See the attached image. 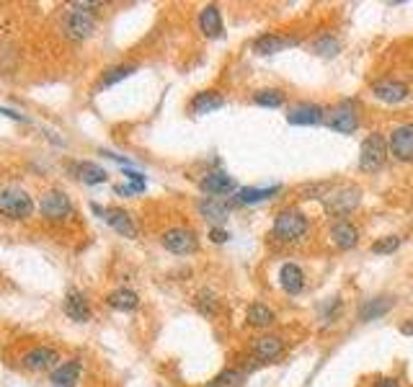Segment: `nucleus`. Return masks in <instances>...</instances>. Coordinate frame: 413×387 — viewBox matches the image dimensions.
<instances>
[{
  "mask_svg": "<svg viewBox=\"0 0 413 387\" xmlns=\"http://www.w3.org/2000/svg\"><path fill=\"white\" fill-rule=\"evenodd\" d=\"M0 214L8 220H29L34 214V199L18 186L0 191Z\"/></svg>",
  "mask_w": 413,
  "mask_h": 387,
  "instance_id": "f257e3e1",
  "label": "nucleus"
},
{
  "mask_svg": "<svg viewBox=\"0 0 413 387\" xmlns=\"http://www.w3.org/2000/svg\"><path fill=\"white\" fill-rule=\"evenodd\" d=\"M63 32L70 41H83V39H88V37H93V32H96L93 13L70 6V11H67L63 18Z\"/></svg>",
  "mask_w": 413,
  "mask_h": 387,
  "instance_id": "f03ea898",
  "label": "nucleus"
},
{
  "mask_svg": "<svg viewBox=\"0 0 413 387\" xmlns=\"http://www.w3.org/2000/svg\"><path fill=\"white\" fill-rule=\"evenodd\" d=\"M39 209H41V217L49 222H65L72 217V202L70 197L60 189H49L41 194L39 199Z\"/></svg>",
  "mask_w": 413,
  "mask_h": 387,
  "instance_id": "7ed1b4c3",
  "label": "nucleus"
},
{
  "mask_svg": "<svg viewBox=\"0 0 413 387\" xmlns=\"http://www.w3.org/2000/svg\"><path fill=\"white\" fill-rule=\"evenodd\" d=\"M271 232L277 235V240L292 243V240H297V237H302L308 232V220H305V214L297 212V209H284V212L277 214Z\"/></svg>",
  "mask_w": 413,
  "mask_h": 387,
  "instance_id": "20e7f679",
  "label": "nucleus"
},
{
  "mask_svg": "<svg viewBox=\"0 0 413 387\" xmlns=\"http://www.w3.org/2000/svg\"><path fill=\"white\" fill-rule=\"evenodd\" d=\"M385 158H388V143H385V137L382 135H369L362 143V150H359V168L365 171V173H374V171H380L385 166Z\"/></svg>",
  "mask_w": 413,
  "mask_h": 387,
  "instance_id": "39448f33",
  "label": "nucleus"
},
{
  "mask_svg": "<svg viewBox=\"0 0 413 387\" xmlns=\"http://www.w3.org/2000/svg\"><path fill=\"white\" fill-rule=\"evenodd\" d=\"M359 199H362V191L357 186H341V189L331 191L328 197H323V206H326L328 214L334 217H343L357 209Z\"/></svg>",
  "mask_w": 413,
  "mask_h": 387,
  "instance_id": "423d86ee",
  "label": "nucleus"
},
{
  "mask_svg": "<svg viewBox=\"0 0 413 387\" xmlns=\"http://www.w3.org/2000/svg\"><path fill=\"white\" fill-rule=\"evenodd\" d=\"M21 367L29 372H49L60 367V354L49 346H34L21 356Z\"/></svg>",
  "mask_w": 413,
  "mask_h": 387,
  "instance_id": "0eeeda50",
  "label": "nucleus"
},
{
  "mask_svg": "<svg viewBox=\"0 0 413 387\" xmlns=\"http://www.w3.org/2000/svg\"><path fill=\"white\" fill-rule=\"evenodd\" d=\"M163 245L166 251L176 253V256H186V253H194L199 248V240L194 235V230L189 228H171L163 232Z\"/></svg>",
  "mask_w": 413,
  "mask_h": 387,
  "instance_id": "6e6552de",
  "label": "nucleus"
},
{
  "mask_svg": "<svg viewBox=\"0 0 413 387\" xmlns=\"http://www.w3.org/2000/svg\"><path fill=\"white\" fill-rule=\"evenodd\" d=\"M328 124H331V129L341 132V135H351V132L359 126V117H357V109H354V101L339 103V106L328 114Z\"/></svg>",
  "mask_w": 413,
  "mask_h": 387,
  "instance_id": "1a4fd4ad",
  "label": "nucleus"
},
{
  "mask_svg": "<svg viewBox=\"0 0 413 387\" xmlns=\"http://www.w3.org/2000/svg\"><path fill=\"white\" fill-rule=\"evenodd\" d=\"M388 145H390V152H393L398 160L411 163L413 160V124H403V126H398V129H393Z\"/></svg>",
  "mask_w": 413,
  "mask_h": 387,
  "instance_id": "9d476101",
  "label": "nucleus"
},
{
  "mask_svg": "<svg viewBox=\"0 0 413 387\" xmlns=\"http://www.w3.org/2000/svg\"><path fill=\"white\" fill-rule=\"evenodd\" d=\"M106 225L112 230H117L119 235H124V237H137V225H135V220L129 217V212H124V209H119V206H106V212H103V217H101Z\"/></svg>",
  "mask_w": 413,
  "mask_h": 387,
  "instance_id": "9b49d317",
  "label": "nucleus"
},
{
  "mask_svg": "<svg viewBox=\"0 0 413 387\" xmlns=\"http://www.w3.org/2000/svg\"><path fill=\"white\" fill-rule=\"evenodd\" d=\"M323 117H326V111L320 109L318 103H297V106L289 109L287 122L297 126H313V124H320Z\"/></svg>",
  "mask_w": 413,
  "mask_h": 387,
  "instance_id": "f8f14e48",
  "label": "nucleus"
},
{
  "mask_svg": "<svg viewBox=\"0 0 413 387\" xmlns=\"http://www.w3.org/2000/svg\"><path fill=\"white\" fill-rule=\"evenodd\" d=\"M80 372H83L80 359H67V362H63L60 367L52 369L49 382H52V387H75L80 379Z\"/></svg>",
  "mask_w": 413,
  "mask_h": 387,
  "instance_id": "ddd939ff",
  "label": "nucleus"
},
{
  "mask_svg": "<svg viewBox=\"0 0 413 387\" xmlns=\"http://www.w3.org/2000/svg\"><path fill=\"white\" fill-rule=\"evenodd\" d=\"M63 310H65V315L70 317V320H75V323H88V320H91V305H88L86 294L78 292V289H70V292H67Z\"/></svg>",
  "mask_w": 413,
  "mask_h": 387,
  "instance_id": "4468645a",
  "label": "nucleus"
},
{
  "mask_svg": "<svg viewBox=\"0 0 413 387\" xmlns=\"http://www.w3.org/2000/svg\"><path fill=\"white\" fill-rule=\"evenodd\" d=\"M199 186H202L206 197H225V194H230L235 189V181L228 173H223V171H212V173H206L202 178Z\"/></svg>",
  "mask_w": 413,
  "mask_h": 387,
  "instance_id": "2eb2a0df",
  "label": "nucleus"
},
{
  "mask_svg": "<svg viewBox=\"0 0 413 387\" xmlns=\"http://www.w3.org/2000/svg\"><path fill=\"white\" fill-rule=\"evenodd\" d=\"M199 29L204 37L209 39H220L223 37V13L217 6H206L202 13H199Z\"/></svg>",
  "mask_w": 413,
  "mask_h": 387,
  "instance_id": "dca6fc26",
  "label": "nucleus"
},
{
  "mask_svg": "<svg viewBox=\"0 0 413 387\" xmlns=\"http://www.w3.org/2000/svg\"><path fill=\"white\" fill-rule=\"evenodd\" d=\"M279 284L287 294H300L302 287H305V274L297 263H284L279 271Z\"/></svg>",
  "mask_w": 413,
  "mask_h": 387,
  "instance_id": "f3484780",
  "label": "nucleus"
},
{
  "mask_svg": "<svg viewBox=\"0 0 413 387\" xmlns=\"http://www.w3.org/2000/svg\"><path fill=\"white\" fill-rule=\"evenodd\" d=\"M282 351H284V341L279 339V336H261L254 343V356L261 359V362H274Z\"/></svg>",
  "mask_w": 413,
  "mask_h": 387,
  "instance_id": "a211bd4d",
  "label": "nucleus"
},
{
  "mask_svg": "<svg viewBox=\"0 0 413 387\" xmlns=\"http://www.w3.org/2000/svg\"><path fill=\"white\" fill-rule=\"evenodd\" d=\"M199 212H202V217L209 222H225L228 220V214H230V204H228L223 197H206V199H202Z\"/></svg>",
  "mask_w": 413,
  "mask_h": 387,
  "instance_id": "6ab92c4d",
  "label": "nucleus"
},
{
  "mask_svg": "<svg viewBox=\"0 0 413 387\" xmlns=\"http://www.w3.org/2000/svg\"><path fill=\"white\" fill-rule=\"evenodd\" d=\"M70 171L75 173V178H78V181L88 183V186L103 183L106 178H109V173H106L101 166H96V163H72Z\"/></svg>",
  "mask_w": 413,
  "mask_h": 387,
  "instance_id": "aec40b11",
  "label": "nucleus"
},
{
  "mask_svg": "<svg viewBox=\"0 0 413 387\" xmlns=\"http://www.w3.org/2000/svg\"><path fill=\"white\" fill-rule=\"evenodd\" d=\"M372 91H374V96L385 103H398L408 96V88H405L403 83H398V80H380Z\"/></svg>",
  "mask_w": 413,
  "mask_h": 387,
  "instance_id": "412c9836",
  "label": "nucleus"
},
{
  "mask_svg": "<svg viewBox=\"0 0 413 387\" xmlns=\"http://www.w3.org/2000/svg\"><path fill=\"white\" fill-rule=\"evenodd\" d=\"M223 106H225V98L217 91H202L191 101V111L194 114H212V111L223 109Z\"/></svg>",
  "mask_w": 413,
  "mask_h": 387,
  "instance_id": "4be33fe9",
  "label": "nucleus"
},
{
  "mask_svg": "<svg viewBox=\"0 0 413 387\" xmlns=\"http://www.w3.org/2000/svg\"><path fill=\"white\" fill-rule=\"evenodd\" d=\"M294 44H297L294 39L266 34V37H261V39L254 41V52L256 55H277V52H282V49H287V47H294Z\"/></svg>",
  "mask_w": 413,
  "mask_h": 387,
  "instance_id": "5701e85b",
  "label": "nucleus"
},
{
  "mask_svg": "<svg viewBox=\"0 0 413 387\" xmlns=\"http://www.w3.org/2000/svg\"><path fill=\"white\" fill-rule=\"evenodd\" d=\"M331 240H334L339 248L349 251V248H354V245H357L359 232H357V228H354L351 222H336L334 228H331Z\"/></svg>",
  "mask_w": 413,
  "mask_h": 387,
  "instance_id": "b1692460",
  "label": "nucleus"
},
{
  "mask_svg": "<svg viewBox=\"0 0 413 387\" xmlns=\"http://www.w3.org/2000/svg\"><path fill=\"white\" fill-rule=\"evenodd\" d=\"M106 302H109V308L119 310V313H129V310H137L140 297H137V292H132V289H114V292L106 297Z\"/></svg>",
  "mask_w": 413,
  "mask_h": 387,
  "instance_id": "393cba45",
  "label": "nucleus"
},
{
  "mask_svg": "<svg viewBox=\"0 0 413 387\" xmlns=\"http://www.w3.org/2000/svg\"><path fill=\"white\" fill-rule=\"evenodd\" d=\"M279 191V186H269V189H240L238 191V202L240 204H258V202H266Z\"/></svg>",
  "mask_w": 413,
  "mask_h": 387,
  "instance_id": "a878e982",
  "label": "nucleus"
},
{
  "mask_svg": "<svg viewBox=\"0 0 413 387\" xmlns=\"http://www.w3.org/2000/svg\"><path fill=\"white\" fill-rule=\"evenodd\" d=\"M248 323L254 325V328H266V325L274 323V313H271L266 305L256 302V305L248 308Z\"/></svg>",
  "mask_w": 413,
  "mask_h": 387,
  "instance_id": "bb28decb",
  "label": "nucleus"
},
{
  "mask_svg": "<svg viewBox=\"0 0 413 387\" xmlns=\"http://www.w3.org/2000/svg\"><path fill=\"white\" fill-rule=\"evenodd\" d=\"M135 70H137L135 65H117V67H112V70H106V72H103V78H101V83H98V88L117 86L119 80L129 78V75H132V72H135Z\"/></svg>",
  "mask_w": 413,
  "mask_h": 387,
  "instance_id": "cd10ccee",
  "label": "nucleus"
},
{
  "mask_svg": "<svg viewBox=\"0 0 413 387\" xmlns=\"http://www.w3.org/2000/svg\"><path fill=\"white\" fill-rule=\"evenodd\" d=\"M256 106H266V109H279L284 103V93L282 91H258L254 96Z\"/></svg>",
  "mask_w": 413,
  "mask_h": 387,
  "instance_id": "c85d7f7f",
  "label": "nucleus"
},
{
  "mask_svg": "<svg viewBox=\"0 0 413 387\" xmlns=\"http://www.w3.org/2000/svg\"><path fill=\"white\" fill-rule=\"evenodd\" d=\"M197 308L202 315L212 317L217 313V308H220V302H217V297L209 292V289H204V292H199V297H197Z\"/></svg>",
  "mask_w": 413,
  "mask_h": 387,
  "instance_id": "c756f323",
  "label": "nucleus"
},
{
  "mask_svg": "<svg viewBox=\"0 0 413 387\" xmlns=\"http://www.w3.org/2000/svg\"><path fill=\"white\" fill-rule=\"evenodd\" d=\"M390 305L393 302L388 300V297H380V300H372L369 305H365V310H362V320H372L374 315L380 317V315H385L390 310Z\"/></svg>",
  "mask_w": 413,
  "mask_h": 387,
  "instance_id": "7c9ffc66",
  "label": "nucleus"
},
{
  "mask_svg": "<svg viewBox=\"0 0 413 387\" xmlns=\"http://www.w3.org/2000/svg\"><path fill=\"white\" fill-rule=\"evenodd\" d=\"M313 49H315L318 55H323V57H334V55H339L341 44H339L336 39H331V37H323V39H318L315 44H313Z\"/></svg>",
  "mask_w": 413,
  "mask_h": 387,
  "instance_id": "2f4dec72",
  "label": "nucleus"
},
{
  "mask_svg": "<svg viewBox=\"0 0 413 387\" xmlns=\"http://www.w3.org/2000/svg\"><path fill=\"white\" fill-rule=\"evenodd\" d=\"M398 245H400V237L388 235V237H382V240H377V243H372V253H393Z\"/></svg>",
  "mask_w": 413,
  "mask_h": 387,
  "instance_id": "473e14b6",
  "label": "nucleus"
},
{
  "mask_svg": "<svg viewBox=\"0 0 413 387\" xmlns=\"http://www.w3.org/2000/svg\"><path fill=\"white\" fill-rule=\"evenodd\" d=\"M117 194H122V197H135V194H143L145 191V183H124V186H117Z\"/></svg>",
  "mask_w": 413,
  "mask_h": 387,
  "instance_id": "72a5a7b5",
  "label": "nucleus"
},
{
  "mask_svg": "<svg viewBox=\"0 0 413 387\" xmlns=\"http://www.w3.org/2000/svg\"><path fill=\"white\" fill-rule=\"evenodd\" d=\"M228 230H223V228H212L209 230V240H212V243H217V245H223L225 240H228Z\"/></svg>",
  "mask_w": 413,
  "mask_h": 387,
  "instance_id": "f704fd0d",
  "label": "nucleus"
},
{
  "mask_svg": "<svg viewBox=\"0 0 413 387\" xmlns=\"http://www.w3.org/2000/svg\"><path fill=\"white\" fill-rule=\"evenodd\" d=\"M0 114H3V117L16 119V122H26V117H24V114H18V111H11V109H6V106H0Z\"/></svg>",
  "mask_w": 413,
  "mask_h": 387,
  "instance_id": "c9c22d12",
  "label": "nucleus"
},
{
  "mask_svg": "<svg viewBox=\"0 0 413 387\" xmlns=\"http://www.w3.org/2000/svg\"><path fill=\"white\" fill-rule=\"evenodd\" d=\"M400 333H405V336H413V317H411V320H405V323L400 325Z\"/></svg>",
  "mask_w": 413,
  "mask_h": 387,
  "instance_id": "e433bc0d",
  "label": "nucleus"
},
{
  "mask_svg": "<svg viewBox=\"0 0 413 387\" xmlns=\"http://www.w3.org/2000/svg\"><path fill=\"white\" fill-rule=\"evenodd\" d=\"M377 387H398V379H380Z\"/></svg>",
  "mask_w": 413,
  "mask_h": 387,
  "instance_id": "4c0bfd02",
  "label": "nucleus"
},
{
  "mask_svg": "<svg viewBox=\"0 0 413 387\" xmlns=\"http://www.w3.org/2000/svg\"><path fill=\"white\" fill-rule=\"evenodd\" d=\"M206 387H223V385H220L217 379H212V382H209V385H206Z\"/></svg>",
  "mask_w": 413,
  "mask_h": 387,
  "instance_id": "58836bf2",
  "label": "nucleus"
}]
</instances>
